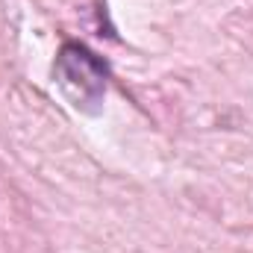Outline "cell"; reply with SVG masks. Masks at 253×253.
Wrapping results in <instances>:
<instances>
[{
    "label": "cell",
    "instance_id": "1",
    "mask_svg": "<svg viewBox=\"0 0 253 253\" xmlns=\"http://www.w3.org/2000/svg\"><path fill=\"white\" fill-rule=\"evenodd\" d=\"M53 83L77 112L94 115L109 88V62L83 42H65L53 62Z\"/></svg>",
    "mask_w": 253,
    "mask_h": 253
}]
</instances>
